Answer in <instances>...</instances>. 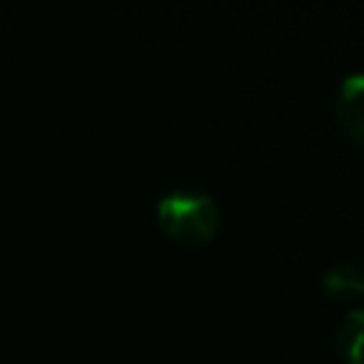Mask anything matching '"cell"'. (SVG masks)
<instances>
[{
    "label": "cell",
    "instance_id": "2",
    "mask_svg": "<svg viewBox=\"0 0 364 364\" xmlns=\"http://www.w3.org/2000/svg\"><path fill=\"white\" fill-rule=\"evenodd\" d=\"M333 114L336 122L341 125V131L364 145V71H350L338 88H336V100H333Z\"/></svg>",
    "mask_w": 364,
    "mask_h": 364
},
{
    "label": "cell",
    "instance_id": "4",
    "mask_svg": "<svg viewBox=\"0 0 364 364\" xmlns=\"http://www.w3.org/2000/svg\"><path fill=\"white\" fill-rule=\"evenodd\" d=\"M336 350L344 364H364V307H353L338 321Z\"/></svg>",
    "mask_w": 364,
    "mask_h": 364
},
{
    "label": "cell",
    "instance_id": "1",
    "mask_svg": "<svg viewBox=\"0 0 364 364\" xmlns=\"http://www.w3.org/2000/svg\"><path fill=\"white\" fill-rule=\"evenodd\" d=\"M156 219L171 239L182 245H205L216 236L222 213L210 193L196 188H176L156 202Z\"/></svg>",
    "mask_w": 364,
    "mask_h": 364
},
{
    "label": "cell",
    "instance_id": "3",
    "mask_svg": "<svg viewBox=\"0 0 364 364\" xmlns=\"http://www.w3.org/2000/svg\"><path fill=\"white\" fill-rule=\"evenodd\" d=\"M321 287L336 301H358V299H364V264L350 262V259L333 262L321 273Z\"/></svg>",
    "mask_w": 364,
    "mask_h": 364
}]
</instances>
